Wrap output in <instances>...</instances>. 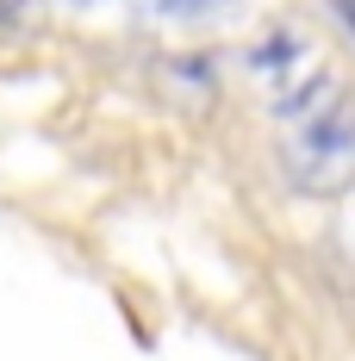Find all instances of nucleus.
<instances>
[{"mask_svg":"<svg viewBox=\"0 0 355 361\" xmlns=\"http://www.w3.org/2000/svg\"><path fill=\"white\" fill-rule=\"evenodd\" d=\"M281 106V156L306 193H337L355 180V94H343L324 69L299 81H275Z\"/></svg>","mask_w":355,"mask_h":361,"instance_id":"obj_1","label":"nucleus"}]
</instances>
